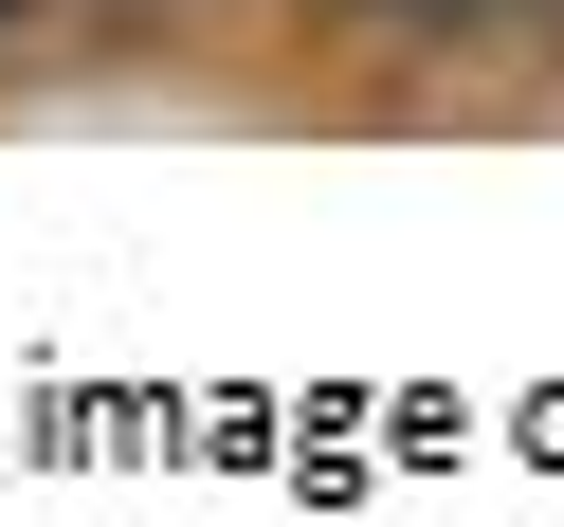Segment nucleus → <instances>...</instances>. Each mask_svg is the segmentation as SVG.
Returning a JSON list of instances; mask_svg holds the SVG:
<instances>
[{"label": "nucleus", "instance_id": "obj_1", "mask_svg": "<svg viewBox=\"0 0 564 527\" xmlns=\"http://www.w3.org/2000/svg\"><path fill=\"white\" fill-rule=\"evenodd\" d=\"M401 19H455V37H491V19H546V0H401Z\"/></svg>", "mask_w": 564, "mask_h": 527}]
</instances>
